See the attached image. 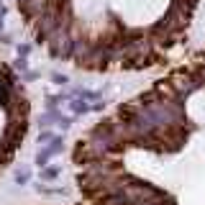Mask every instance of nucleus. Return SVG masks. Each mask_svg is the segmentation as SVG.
I'll use <instances>...</instances> for the list:
<instances>
[{
	"mask_svg": "<svg viewBox=\"0 0 205 205\" xmlns=\"http://www.w3.org/2000/svg\"><path fill=\"white\" fill-rule=\"evenodd\" d=\"M16 179H18V182H26V179H28V172H18V174H16Z\"/></svg>",
	"mask_w": 205,
	"mask_h": 205,
	"instance_id": "f257e3e1",
	"label": "nucleus"
}]
</instances>
